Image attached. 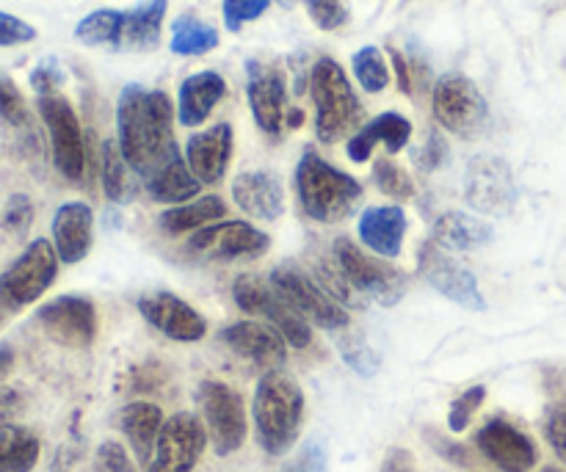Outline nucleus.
I'll list each match as a JSON object with an SVG mask.
<instances>
[{"label": "nucleus", "instance_id": "obj_1", "mask_svg": "<svg viewBox=\"0 0 566 472\" xmlns=\"http://www.w3.org/2000/svg\"><path fill=\"white\" fill-rule=\"evenodd\" d=\"M116 144L136 175L149 177L177 153L175 105L160 88L130 83L116 103Z\"/></svg>", "mask_w": 566, "mask_h": 472}, {"label": "nucleus", "instance_id": "obj_2", "mask_svg": "<svg viewBox=\"0 0 566 472\" xmlns=\"http://www.w3.org/2000/svg\"><path fill=\"white\" fill-rule=\"evenodd\" d=\"M304 392L293 376L269 370L254 387L252 420L260 448L269 457H285L302 437Z\"/></svg>", "mask_w": 566, "mask_h": 472}, {"label": "nucleus", "instance_id": "obj_3", "mask_svg": "<svg viewBox=\"0 0 566 472\" xmlns=\"http://www.w3.org/2000/svg\"><path fill=\"white\" fill-rule=\"evenodd\" d=\"M296 191L302 210L321 224H337L357 210L363 186L346 171L335 169L315 149H304L296 166Z\"/></svg>", "mask_w": 566, "mask_h": 472}, {"label": "nucleus", "instance_id": "obj_4", "mask_svg": "<svg viewBox=\"0 0 566 472\" xmlns=\"http://www.w3.org/2000/svg\"><path fill=\"white\" fill-rule=\"evenodd\" d=\"M310 94L315 105V136L324 144H337L354 136L363 125L365 108L352 81L335 59H318L310 72Z\"/></svg>", "mask_w": 566, "mask_h": 472}, {"label": "nucleus", "instance_id": "obj_5", "mask_svg": "<svg viewBox=\"0 0 566 472\" xmlns=\"http://www.w3.org/2000/svg\"><path fill=\"white\" fill-rule=\"evenodd\" d=\"M232 298L238 307L247 315H258L265 324L274 326L287 346L307 348L313 343V332H310V321L293 310V304L258 274H241L232 282Z\"/></svg>", "mask_w": 566, "mask_h": 472}, {"label": "nucleus", "instance_id": "obj_6", "mask_svg": "<svg viewBox=\"0 0 566 472\" xmlns=\"http://www.w3.org/2000/svg\"><path fill=\"white\" fill-rule=\"evenodd\" d=\"M332 254H335L337 265L352 282L354 291L374 298L381 307H396L407 293V274L396 265L385 263L379 254H368L365 249H359L352 238H337Z\"/></svg>", "mask_w": 566, "mask_h": 472}, {"label": "nucleus", "instance_id": "obj_7", "mask_svg": "<svg viewBox=\"0 0 566 472\" xmlns=\"http://www.w3.org/2000/svg\"><path fill=\"white\" fill-rule=\"evenodd\" d=\"M59 252L48 238L28 243L25 252L0 274V298L9 304L11 313L39 302L48 293L59 276Z\"/></svg>", "mask_w": 566, "mask_h": 472}, {"label": "nucleus", "instance_id": "obj_8", "mask_svg": "<svg viewBox=\"0 0 566 472\" xmlns=\"http://www.w3.org/2000/svg\"><path fill=\"white\" fill-rule=\"evenodd\" d=\"M431 108H434L437 122L448 133L468 138V141H473L490 119L484 94L462 72H448L437 81L434 94H431Z\"/></svg>", "mask_w": 566, "mask_h": 472}, {"label": "nucleus", "instance_id": "obj_9", "mask_svg": "<svg viewBox=\"0 0 566 472\" xmlns=\"http://www.w3.org/2000/svg\"><path fill=\"white\" fill-rule=\"evenodd\" d=\"M199 409H202L205 429H208L213 451L219 457H232L241 451L247 440V409L241 392L216 379H205L197 390Z\"/></svg>", "mask_w": 566, "mask_h": 472}, {"label": "nucleus", "instance_id": "obj_10", "mask_svg": "<svg viewBox=\"0 0 566 472\" xmlns=\"http://www.w3.org/2000/svg\"><path fill=\"white\" fill-rule=\"evenodd\" d=\"M271 285L293 304V310H296L302 318L321 326V329H346L348 321H352L348 318L346 307H343L335 296H329V293L324 291V285H321L313 274H307V271L298 269V265L287 263L271 271Z\"/></svg>", "mask_w": 566, "mask_h": 472}, {"label": "nucleus", "instance_id": "obj_11", "mask_svg": "<svg viewBox=\"0 0 566 472\" xmlns=\"http://www.w3.org/2000/svg\"><path fill=\"white\" fill-rule=\"evenodd\" d=\"M36 97L39 116H42L44 127H48L55 169L66 180L77 182L83 177V169H86V144H83V130L75 108L59 92L36 94Z\"/></svg>", "mask_w": 566, "mask_h": 472}, {"label": "nucleus", "instance_id": "obj_12", "mask_svg": "<svg viewBox=\"0 0 566 472\" xmlns=\"http://www.w3.org/2000/svg\"><path fill=\"white\" fill-rule=\"evenodd\" d=\"M418 269L420 276H423L437 293L451 298L459 307L473 310V313H484L486 310L484 293H481L479 280H475L473 271L464 269V265L459 263L442 243H437L434 238H429V241L420 247Z\"/></svg>", "mask_w": 566, "mask_h": 472}, {"label": "nucleus", "instance_id": "obj_13", "mask_svg": "<svg viewBox=\"0 0 566 472\" xmlns=\"http://www.w3.org/2000/svg\"><path fill=\"white\" fill-rule=\"evenodd\" d=\"M208 429L191 412H177L160 429L147 472H193L208 445Z\"/></svg>", "mask_w": 566, "mask_h": 472}, {"label": "nucleus", "instance_id": "obj_14", "mask_svg": "<svg viewBox=\"0 0 566 472\" xmlns=\"http://www.w3.org/2000/svg\"><path fill=\"white\" fill-rule=\"evenodd\" d=\"M36 321L50 340L75 352L88 348L97 337V310L86 296L53 298L39 307Z\"/></svg>", "mask_w": 566, "mask_h": 472}, {"label": "nucleus", "instance_id": "obj_15", "mask_svg": "<svg viewBox=\"0 0 566 472\" xmlns=\"http://www.w3.org/2000/svg\"><path fill=\"white\" fill-rule=\"evenodd\" d=\"M271 238L249 221H213L188 238V252L210 260H247L269 252Z\"/></svg>", "mask_w": 566, "mask_h": 472}, {"label": "nucleus", "instance_id": "obj_16", "mask_svg": "<svg viewBox=\"0 0 566 472\" xmlns=\"http://www.w3.org/2000/svg\"><path fill=\"white\" fill-rule=\"evenodd\" d=\"M247 97L254 122L271 138H280L287 127V83L274 64L258 59L247 61Z\"/></svg>", "mask_w": 566, "mask_h": 472}, {"label": "nucleus", "instance_id": "obj_17", "mask_svg": "<svg viewBox=\"0 0 566 472\" xmlns=\"http://www.w3.org/2000/svg\"><path fill=\"white\" fill-rule=\"evenodd\" d=\"M481 457L495 464L501 472H531L539 462L536 442L503 418L486 420L475 434Z\"/></svg>", "mask_w": 566, "mask_h": 472}, {"label": "nucleus", "instance_id": "obj_18", "mask_svg": "<svg viewBox=\"0 0 566 472\" xmlns=\"http://www.w3.org/2000/svg\"><path fill=\"white\" fill-rule=\"evenodd\" d=\"M138 313H142V318L153 329H158L160 335L175 343H199L208 335V321H205V315L197 313L191 304L182 302L175 293H144L138 298Z\"/></svg>", "mask_w": 566, "mask_h": 472}, {"label": "nucleus", "instance_id": "obj_19", "mask_svg": "<svg viewBox=\"0 0 566 472\" xmlns=\"http://www.w3.org/2000/svg\"><path fill=\"white\" fill-rule=\"evenodd\" d=\"M464 197L481 213L506 216L517 202V188L509 166L501 158H473L464 180Z\"/></svg>", "mask_w": 566, "mask_h": 472}, {"label": "nucleus", "instance_id": "obj_20", "mask_svg": "<svg viewBox=\"0 0 566 472\" xmlns=\"http://www.w3.org/2000/svg\"><path fill=\"white\" fill-rule=\"evenodd\" d=\"M221 343L238 357L265 370H276L287 359V340L265 321H238L221 329Z\"/></svg>", "mask_w": 566, "mask_h": 472}, {"label": "nucleus", "instance_id": "obj_21", "mask_svg": "<svg viewBox=\"0 0 566 472\" xmlns=\"http://www.w3.org/2000/svg\"><path fill=\"white\" fill-rule=\"evenodd\" d=\"M232 144H235V133L227 122H219V125L193 133L188 138L186 160L202 186H216L227 175L232 160Z\"/></svg>", "mask_w": 566, "mask_h": 472}, {"label": "nucleus", "instance_id": "obj_22", "mask_svg": "<svg viewBox=\"0 0 566 472\" xmlns=\"http://www.w3.org/2000/svg\"><path fill=\"white\" fill-rule=\"evenodd\" d=\"M232 199L247 216L258 221H276L285 213V188L274 171H243L232 182Z\"/></svg>", "mask_w": 566, "mask_h": 472}, {"label": "nucleus", "instance_id": "obj_23", "mask_svg": "<svg viewBox=\"0 0 566 472\" xmlns=\"http://www.w3.org/2000/svg\"><path fill=\"white\" fill-rule=\"evenodd\" d=\"M94 213L86 202H64L53 216V247L59 260L75 265L92 252Z\"/></svg>", "mask_w": 566, "mask_h": 472}, {"label": "nucleus", "instance_id": "obj_24", "mask_svg": "<svg viewBox=\"0 0 566 472\" xmlns=\"http://www.w3.org/2000/svg\"><path fill=\"white\" fill-rule=\"evenodd\" d=\"M407 213L401 204L368 208L359 219V241L379 258H398L407 238Z\"/></svg>", "mask_w": 566, "mask_h": 472}, {"label": "nucleus", "instance_id": "obj_25", "mask_svg": "<svg viewBox=\"0 0 566 472\" xmlns=\"http://www.w3.org/2000/svg\"><path fill=\"white\" fill-rule=\"evenodd\" d=\"M409 138H412V122L407 116L396 114V111H387V114H379L374 122L363 125L348 138L346 153L354 164H365L374 155L376 144H385L387 153L396 155L407 147Z\"/></svg>", "mask_w": 566, "mask_h": 472}, {"label": "nucleus", "instance_id": "obj_26", "mask_svg": "<svg viewBox=\"0 0 566 472\" xmlns=\"http://www.w3.org/2000/svg\"><path fill=\"white\" fill-rule=\"evenodd\" d=\"M227 94V81L213 70L197 72V75H188L180 83V92H177V119L182 127H199L210 114H213L216 105L221 103V97Z\"/></svg>", "mask_w": 566, "mask_h": 472}, {"label": "nucleus", "instance_id": "obj_27", "mask_svg": "<svg viewBox=\"0 0 566 472\" xmlns=\"http://www.w3.org/2000/svg\"><path fill=\"white\" fill-rule=\"evenodd\" d=\"M116 423H119V431L125 434V440L130 442V451L136 453L138 464L147 468V464L153 462L160 429H164L166 423L160 407H155V403L149 401H130L119 409Z\"/></svg>", "mask_w": 566, "mask_h": 472}, {"label": "nucleus", "instance_id": "obj_28", "mask_svg": "<svg viewBox=\"0 0 566 472\" xmlns=\"http://www.w3.org/2000/svg\"><path fill=\"white\" fill-rule=\"evenodd\" d=\"M199 188H202V182L193 177L191 166L182 158L180 149L147 177V193L155 202L164 204L191 202V199H197Z\"/></svg>", "mask_w": 566, "mask_h": 472}, {"label": "nucleus", "instance_id": "obj_29", "mask_svg": "<svg viewBox=\"0 0 566 472\" xmlns=\"http://www.w3.org/2000/svg\"><path fill=\"white\" fill-rule=\"evenodd\" d=\"M492 238L495 232L486 221L462 213V210L442 213L434 224V241L446 249H457V252H475V249L492 243Z\"/></svg>", "mask_w": 566, "mask_h": 472}, {"label": "nucleus", "instance_id": "obj_30", "mask_svg": "<svg viewBox=\"0 0 566 472\" xmlns=\"http://www.w3.org/2000/svg\"><path fill=\"white\" fill-rule=\"evenodd\" d=\"M169 0H142L138 6L125 11V50H153L160 42V28H164Z\"/></svg>", "mask_w": 566, "mask_h": 472}, {"label": "nucleus", "instance_id": "obj_31", "mask_svg": "<svg viewBox=\"0 0 566 472\" xmlns=\"http://www.w3.org/2000/svg\"><path fill=\"white\" fill-rule=\"evenodd\" d=\"M224 213L227 204L221 202V197H199L186 204H175V208L164 210L158 224L166 235H182V232H197L202 227L213 224V221H221Z\"/></svg>", "mask_w": 566, "mask_h": 472}, {"label": "nucleus", "instance_id": "obj_32", "mask_svg": "<svg viewBox=\"0 0 566 472\" xmlns=\"http://www.w3.org/2000/svg\"><path fill=\"white\" fill-rule=\"evenodd\" d=\"M42 442L25 426H0V472H31L36 468Z\"/></svg>", "mask_w": 566, "mask_h": 472}, {"label": "nucleus", "instance_id": "obj_33", "mask_svg": "<svg viewBox=\"0 0 566 472\" xmlns=\"http://www.w3.org/2000/svg\"><path fill=\"white\" fill-rule=\"evenodd\" d=\"M75 39L88 48H122L125 39V11L97 9L75 25Z\"/></svg>", "mask_w": 566, "mask_h": 472}, {"label": "nucleus", "instance_id": "obj_34", "mask_svg": "<svg viewBox=\"0 0 566 472\" xmlns=\"http://www.w3.org/2000/svg\"><path fill=\"white\" fill-rule=\"evenodd\" d=\"M171 53L175 55H205L219 48V31L191 14H180L171 25Z\"/></svg>", "mask_w": 566, "mask_h": 472}, {"label": "nucleus", "instance_id": "obj_35", "mask_svg": "<svg viewBox=\"0 0 566 472\" xmlns=\"http://www.w3.org/2000/svg\"><path fill=\"white\" fill-rule=\"evenodd\" d=\"M352 66H354V77H357L359 86H363L368 94H379L390 86V66H387L381 50L374 48V44L357 50L352 59Z\"/></svg>", "mask_w": 566, "mask_h": 472}, {"label": "nucleus", "instance_id": "obj_36", "mask_svg": "<svg viewBox=\"0 0 566 472\" xmlns=\"http://www.w3.org/2000/svg\"><path fill=\"white\" fill-rule=\"evenodd\" d=\"M337 348H340L343 363H346L354 374L363 376V379H370V376L379 374L381 359H379V354L368 346V340H365V337L354 335V332L352 335H343L340 340H337Z\"/></svg>", "mask_w": 566, "mask_h": 472}, {"label": "nucleus", "instance_id": "obj_37", "mask_svg": "<svg viewBox=\"0 0 566 472\" xmlns=\"http://www.w3.org/2000/svg\"><path fill=\"white\" fill-rule=\"evenodd\" d=\"M103 191L111 202H122L127 193V160L119 144H103Z\"/></svg>", "mask_w": 566, "mask_h": 472}, {"label": "nucleus", "instance_id": "obj_38", "mask_svg": "<svg viewBox=\"0 0 566 472\" xmlns=\"http://www.w3.org/2000/svg\"><path fill=\"white\" fill-rule=\"evenodd\" d=\"M374 182L385 197L396 199V202H403V199L415 197V182L407 171L398 164H392L390 158H381L374 164Z\"/></svg>", "mask_w": 566, "mask_h": 472}, {"label": "nucleus", "instance_id": "obj_39", "mask_svg": "<svg viewBox=\"0 0 566 472\" xmlns=\"http://www.w3.org/2000/svg\"><path fill=\"white\" fill-rule=\"evenodd\" d=\"M484 401H486L484 385H475L470 387V390H464L462 396L451 403V412H448V429H451L453 434H462V431L470 426V420L475 418V412L484 407Z\"/></svg>", "mask_w": 566, "mask_h": 472}, {"label": "nucleus", "instance_id": "obj_40", "mask_svg": "<svg viewBox=\"0 0 566 472\" xmlns=\"http://www.w3.org/2000/svg\"><path fill=\"white\" fill-rule=\"evenodd\" d=\"M0 119H6L14 127L28 125L25 97L17 88V83L9 75H3V72H0Z\"/></svg>", "mask_w": 566, "mask_h": 472}, {"label": "nucleus", "instance_id": "obj_41", "mask_svg": "<svg viewBox=\"0 0 566 472\" xmlns=\"http://www.w3.org/2000/svg\"><path fill=\"white\" fill-rule=\"evenodd\" d=\"M271 0H224L221 3V14H224L227 31L238 33L247 22L258 20L269 11Z\"/></svg>", "mask_w": 566, "mask_h": 472}, {"label": "nucleus", "instance_id": "obj_42", "mask_svg": "<svg viewBox=\"0 0 566 472\" xmlns=\"http://www.w3.org/2000/svg\"><path fill=\"white\" fill-rule=\"evenodd\" d=\"M307 6V14L321 31H337L348 22V9L343 6V0H304Z\"/></svg>", "mask_w": 566, "mask_h": 472}, {"label": "nucleus", "instance_id": "obj_43", "mask_svg": "<svg viewBox=\"0 0 566 472\" xmlns=\"http://www.w3.org/2000/svg\"><path fill=\"white\" fill-rule=\"evenodd\" d=\"M545 437L553 453L566 464V398L556 401L545 415Z\"/></svg>", "mask_w": 566, "mask_h": 472}, {"label": "nucleus", "instance_id": "obj_44", "mask_svg": "<svg viewBox=\"0 0 566 472\" xmlns=\"http://www.w3.org/2000/svg\"><path fill=\"white\" fill-rule=\"evenodd\" d=\"M282 472H329V457H326V448L318 440H310L307 445H302V451L285 464Z\"/></svg>", "mask_w": 566, "mask_h": 472}, {"label": "nucleus", "instance_id": "obj_45", "mask_svg": "<svg viewBox=\"0 0 566 472\" xmlns=\"http://www.w3.org/2000/svg\"><path fill=\"white\" fill-rule=\"evenodd\" d=\"M36 39V28L31 22L20 20V17L0 11V48H17V44H28Z\"/></svg>", "mask_w": 566, "mask_h": 472}, {"label": "nucleus", "instance_id": "obj_46", "mask_svg": "<svg viewBox=\"0 0 566 472\" xmlns=\"http://www.w3.org/2000/svg\"><path fill=\"white\" fill-rule=\"evenodd\" d=\"M92 472H136L130 464V457H127L125 448L119 442H103L94 453Z\"/></svg>", "mask_w": 566, "mask_h": 472}, {"label": "nucleus", "instance_id": "obj_47", "mask_svg": "<svg viewBox=\"0 0 566 472\" xmlns=\"http://www.w3.org/2000/svg\"><path fill=\"white\" fill-rule=\"evenodd\" d=\"M33 221V202L25 197V193H14V197L6 202L3 224L6 230L11 232H25Z\"/></svg>", "mask_w": 566, "mask_h": 472}, {"label": "nucleus", "instance_id": "obj_48", "mask_svg": "<svg viewBox=\"0 0 566 472\" xmlns=\"http://www.w3.org/2000/svg\"><path fill=\"white\" fill-rule=\"evenodd\" d=\"M426 440H429V445L434 448L442 459H448V462L457 464V468H473V453H470L462 442L446 440V437L434 434L431 429H426Z\"/></svg>", "mask_w": 566, "mask_h": 472}, {"label": "nucleus", "instance_id": "obj_49", "mask_svg": "<svg viewBox=\"0 0 566 472\" xmlns=\"http://www.w3.org/2000/svg\"><path fill=\"white\" fill-rule=\"evenodd\" d=\"M61 83H64V72H61L59 61L55 59H42L36 64V70L31 72V86L36 94L59 92Z\"/></svg>", "mask_w": 566, "mask_h": 472}, {"label": "nucleus", "instance_id": "obj_50", "mask_svg": "<svg viewBox=\"0 0 566 472\" xmlns=\"http://www.w3.org/2000/svg\"><path fill=\"white\" fill-rule=\"evenodd\" d=\"M446 153H448L446 141H442L437 133H431L429 141H426V147H420L418 153H415V164H418L423 171H434V169H440V164L446 160Z\"/></svg>", "mask_w": 566, "mask_h": 472}, {"label": "nucleus", "instance_id": "obj_51", "mask_svg": "<svg viewBox=\"0 0 566 472\" xmlns=\"http://www.w3.org/2000/svg\"><path fill=\"white\" fill-rule=\"evenodd\" d=\"M22 407H25V398L17 387H0V426L14 423L22 415Z\"/></svg>", "mask_w": 566, "mask_h": 472}, {"label": "nucleus", "instance_id": "obj_52", "mask_svg": "<svg viewBox=\"0 0 566 472\" xmlns=\"http://www.w3.org/2000/svg\"><path fill=\"white\" fill-rule=\"evenodd\" d=\"M381 472H418L415 470V459L407 448H390L381 462Z\"/></svg>", "mask_w": 566, "mask_h": 472}, {"label": "nucleus", "instance_id": "obj_53", "mask_svg": "<svg viewBox=\"0 0 566 472\" xmlns=\"http://www.w3.org/2000/svg\"><path fill=\"white\" fill-rule=\"evenodd\" d=\"M390 59H392V66H396L398 88H401L403 94H412V72H409L407 59H403V55L398 53V50H390Z\"/></svg>", "mask_w": 566, "mask_h": 472}, {"label": "nucleus", "instance_id": "obj_54", "mask_svg": "<svg viewBox=\"0 0 566 472\" xmlns=\"http://www.w3.org/2000/svg\"><path fill=\"white\" fill-rule=\"evenodd\" d=\"M11 365H14V352H11L9 343H0V379L9 374Z\"/></svg>", "mask_w": 566, "mask_h": 472}, {"label": "nucleus", "instance_id": "obj_55", "mask_svg": "<svg viewBox=\"0 0 566 472\" xmlns=\"http://www.w3.org/2000/svg\"><path fill=\"white\" fill-rule=\"evenodd\" d=\"M287 125L291 127L302 125V111H291V114H287Z\"/></svg>", "mask_w": 566, "mask_h": 472}, {"label": "nucleus", "instance_id": "obj_56", "mask_svg": "<svg viewBox=\"0 0 566 472\" xmlns=\"http://www.w3.org/2000/svg\"><path fill=\"white\" fill-rule=\"evenodd\" d=\"M9 313H11L9 304H6L3 298H0V324H3V318H6V315H9Z\"/></svg>", "mask_w": 566, "mask_h": 472}, {"label": "nucleus", "instance_id": "obj_57", "mask_svg": "<svg viewBox=\"0 0 566 472\" xmlns=\"http://www.w3.org/2000/svg\"><path fill=\"white\" fill-rule=\"evenodd\" d=\"M542 472H564V470H558V468H545Z\"/></svg>", "mask_w": 566, "mask_h": 472}]
</instances>
